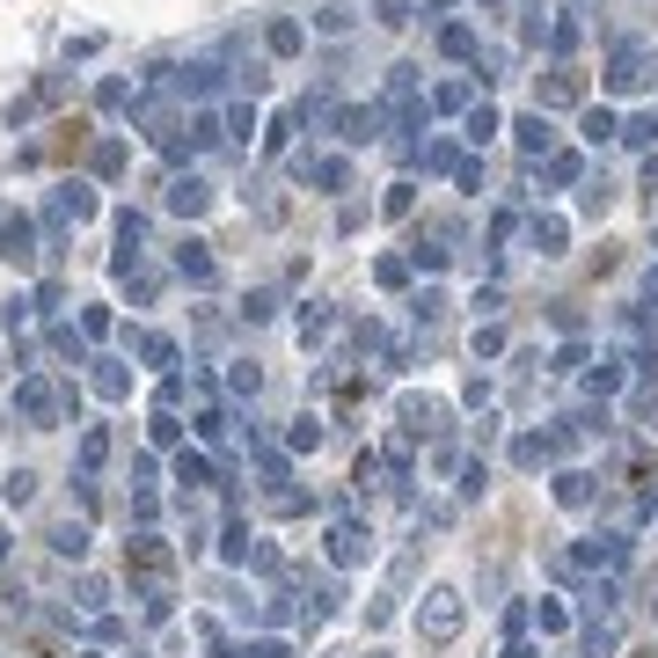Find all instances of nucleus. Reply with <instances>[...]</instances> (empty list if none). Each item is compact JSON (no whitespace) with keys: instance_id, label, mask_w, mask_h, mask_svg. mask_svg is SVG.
<instances>
[{"instance_id":"f257e3e1","label":"nucleus","mask_w":658,"mask_h":658,"mask_svg":"<svg viewBox=\"0 0 658 658\" xmlns=\"http://www.w3.org/2000/svg\"><path fill=\"white\" fill-rule=\"evenodd\" d=\"M461 622H468V600L453 586L425 592V607H417V637H425V644H453V637H461Z\"/></svg>"},{"instance_id":"f03ea898","label":"nucleus","mask_w":658,"mask_h":658,"mask_svg":"<svg viewBox=\"0 0 658 658\" xmlns=\"http://www.w3.org/2000/svg\"><path fill=\"white\" fill-rule=\"evenodd\" d=\"M73 402H67V388H52L44 373H30V381H16V417L30 425V432H52L59 417H67Z\"/></svg>"},{"instance_id":"7ed1b4c3","label":"nucleus","mask_w":658,"mask_h":658,"mask_svg":"<svg viewBox=\"0 0 658 658\" xmlns=\"http://www.w3.org/2000/svg\"><path fill=\"white\" fill-rule=\"evenodd\" d=\"M169 564H176V556L161 549V535H132V541H124V571H132L139 586H169Z\"/></svg>"},{"instance_id":"20e7f679","label":"nucleus","mask_w":658,"mask_h":658,"mask_svg":"<svg viewBox=\"0 0 658 658\" xmlns=\"http://www.w3.org/2000/svg\"><path fill=\"white\" fill-rule=\"evenodd\" d=\"M0 257L16 263V271H22V263L37 257V227H30V212H16V206H0Z\"/></svg>"},{"instance_id":"39448f33","label":"nucleus","mask_w":658,"mask_h":658,"mask_svg":"<svg viewBox=\"0 0 658 658\" xmlns=\"http://www.w3.org/2000/svg\"><path fill=\"white\" fill-rule=\"evenodd\" d=\"M366 556H373V535H366L359 520H337V527H329V564H345V571H351V564H366Z\"/></svg>"},{"instance_id":"423d86ee","label":"nucleus","mask_w":658,"mask_h":658,"mask_svg":"<svg viewBox=\"0 0 658 658\" xmlns=\"http://www.w3.org/2000/svg\"><path fill=\"white\" fill-rule=\"evenodd\" d=\"M176 278H191V286H220V257L191 235V242H176Z\"/></svg>"},{"instance_id":"0eeeda50","label":"nucleus","mask_w":658,"mask_h":658,"mask_svg":"<svg viewBox=\"0 0 658 658\" xmlns=\"http://www.w3.org/2000/svg\"><path fill=\"white\" fill-rule=\"evenodd\" d=\"M578 564H586V571H607V578H615V571L629 564V535H592L586 549H578Z\"/></svg>"},{"instance_id":"6e6552de","label":"nucleus","mask_w":658,"mask_h":658,"mask_svg":"<svg viewBox=\"0 0 658 658\" xmlns=\"http://www.w3.org/2000/svg\"><path fill=\"white\" fill-rule=\"evenodd\" d=\"M644 73H651V52H644V44H622V52H615V67H607V88H615V96H629V88H644Z\"/></svg>"},{"instance_id":"1a4fd4ad","label":"nucleus","mask_w":658,"mask_h":658,"mask_svg":"<svg viewBox=\"0 0 658 658\" xmlns=\"http://www.w3.org/2000/svg\"><path fill=\"white\" fill-rule=\"evenodd\" d=\"M52 220H73V227H81V220H96V191L67 176V183L52 191Z\"/></svg>"},{"instance_id":"9d476101","label":"nucleus","mask_w":658,"mask_h":658,"mask_svg":"<svg viewBox=\"0 0 658 658\" xmlns=\"http://www.w3.org/2000/svg\"><path fill=\"white\" fill-rule=\"evenodd\" d=\"M206 206H212V183H206V176H176V183H169V212H183V220H198Z\"/></svg>"},{"instance_id":"9b49d317","label":"nucleus","mask_w":658,"mask_h":658,"mask_svg":"<svg viewBox=\"0 0 658 658\" xmlns=\"http://www.w3.org/2000/svg\"><path fill=\"white\" fill-rule=\"evenodd\" d=\"M118 278L132 286V300H139V308H147V300L161 293V271H154V263H139V257H118Z\"/></svg>"},{"instance_id":"f8f14e48","label":"nucleus","mask_w":658,"mask_h":658,"mask_svg":"<svg viewBox=\"0 0 658 658\" xmlns=\"http://www.w3.org/2000/svg\"><path fill=\"white\" fill-rule=\"evenodd\" d=\"M622 373H629V366H622V351H607L600 366H586V388L607 402V396H622Z\"/></svg>"},{"instance_id":"ddd939ff","label":"nucleus","mask_w":658,"mask_h":658,"mask_svg":"<svg viewBox=\"0 0 658 658\" xmlns=\"http://www.w3.org/2000/svg\"><path fill=\"white\" fill-rule=\"evenodd\" d=\"M402 425H410V432H439V425H447V402H432V396H402Z\"/></svg>"},{"instance_id":"4468645a","label":"nucleus","mask_w":658,"mask_h":658,"mask_svg":"<svg viewBox=\"0 0 658 658\" xmlns=\"http://www.w3.org/2000/svg\"><path fill=\"white\" fill-rule=\"evenodd\" d=\"M512 461H520V468L556 461V439H549V432H520V439H512Z\"/></svg>"},{"instance_id":"2eb2a0df","label":"nucleus","mask_w":658,"mask_h":658,"mask_svg":"<svg viewBox=\"0 0 658 658\" xmlns=\"http://www.w3.org/2000/svg\"><path fill=\"white\" fill-rule=\"evenodd\" d=\"M88 366H96V373H88V381H96V396H110V402H118L124 388H132V373H124L118 359H88Z\"/></svg>"},{"instance_id":"dca6fc26","label":"nucleus","mask_w":658,"mask_h":658,"mask_svg":"<svg viewBox=\"0 0 658 658\" xmlns=\"http://www.w3.org/2000/svg\"><path fill=\"white\" fill-rule=\"evenodd\" d=\"M44 541H52V556H73V564L88 556V527H81V520H59V527H52Z\"/></svg>"},{"instance_id":"f3484780","label":"nucleus","mask_w":658,"mask_h":658,"mask_svg":"<svg viewBox=\"0 0 658 658\" xmlns=\"http://www.w3.org/2000/svg\"><path fill=\"white\" fill-rule=\"evenodd\" d=\"M556 505H571V512H578V505H592V476H586V468H564V476H556Z\"/></svg>"},{"instance_id":"a211bd4d","label":"nucleus","mask_w":658,"mask_h":658,"mask_svg":"<svg viewBox=\"0 0 658 658\" xmlns=\"http://www.w3.org/2000/svg\"><path fill=\"white\" fill-rule=\"evenodd\" d=\"M286 447H293V453H315V447H322V417H308V410H300L293 425H286Z\"/></svg>"},{"instance_id":"6ab92c4d","label":"nucleus","mask_w":658,"mask_h":658,"mask_svg":"<svg viewBox=\"0 0 658 658\" xmlns=\"http://www.w3.org/2000/svg\"><path fill=\"white\" fill-rule=\"evenodd\" d=\"M139 242H147V212L124 206V212H118V257H139Z\"/></svg>"},{"instance_id":"aec40b11","label":"nucleus","mask_w":658,"mask_h":658,"mask_svg":"<svg viewBox=\"0 0 658 658\" xmlns=\"http://www.w3.org/2000/svg\"><path fill=\"white\" fill-rule=\"evenodd\" d=\"M176 483L206 490V483H212V461H206V453H191V447H183V453H176Z\"/></svg>"},{"instance_id":"412c9836","label":"nucleus","mask_w":658,"mask_h":658,"mask_svg":"<svg viewBox=\"0 0 658 658\" xmlns=\"http://www.w3.org/2000/svg\"><path fill=\"white\" fill-rule=\"evenodd\" d=\"M300 176H315V183H329V191H345V183H351V169H345L337 154H322V161H300Z\"/></svg>"},{"instance_id":"4be33fe9","label":"nucleus","mask_w":658,"mask_h":658,"mask_svg":"<svg viewBox=\"0 0 658 658\" xmlns=\"http://www.w3.org/2000/svg\"><path fill=\"white\" fill-rule=\"evenodd\" d=\"M139 359L154 366V373H176V345H169V337H154V329L139 337Z\"/></svg>"},{"instance_id":"5701e85b","label":"nucleus","mask_w":658,"mask_h":658,"mask_svg":"<svg viewBox=\"0 0 658 658\" xmlns=\"http://www.w3.org/2000/svg\"><path fill=\"white\" fill-rule=\"evenodd\" d=\"M212 139H220V118H212V110H198V118L183 124V147H191V154H206Z\"/></svg>"},{"instance_id":"b1692460","label":"nucleus","mask_w":658,"mask_h":658,"mask_svg":"<svg viewBox=\"0 0 658 658\" xmlns=\"http://www.w3.org/2000/svg\"><path fill=\"white\" fill-rule=\"evenodd\" d=\"M512 132H520V154H549V118H541V110H535V118H520Z\"/></svg>"},{"instance_id":"393cba45","label":"nucleus","mask_w":658,"mask_h":658,"mask_svg":"<svg viewBox=\"0 0 658 658\" xmlns=\"http://www.w3.org/2000/svg\"><path fill=\"white\" fill-rule=\"evenodd\" d=\"M227 388H235V396H257V388H263V366L257 359H235V366H227Z\"/></svg>"},{"instance_id":"a878e982","label":"nucleus","mask_w":658,"mask_h":658,"mask_svg":"<svg viewBox=\"0 0 658 658\" xmlns=\"http://www.w3.org/2000/svg\"><path fill=\"white\" fill-rule=\"evenodd\" d=\"M439 52H447V59H468V52H476V30H468V22H447V30H439Z\"/></svg>"},{"instance_id":"bb28decb","label":"nucleus","mask_w":658,"mask_h":658,"mask_svg":"<svg viewBox=\"0 0 658 658\" xmlns=\"http://www.w3.org/2000/svg\"><path fill=\"white\" fill-rule=\"evenodd\" d=\"M337 607H345V592H337V586H315V592H308V629H315V622H329Z\"/></svg>"},{"instance_id":"cd10ccee","label":"nucleus","mask_w":658,"mask_h":658,"mask_svg":"<svg viewBox=\"0 0 658 658\" xmlns=\"http://www.w3.org/2000/svg\"><path fill=\"white\" fill-rule=\"evenodd\" d=\"M110 461V432H103V425H88V432H81V468H103Z\"/></svg>"},{"instance_id":"c85d7f7f","label":"nucleus","mask_w":658,"mask_h":658,"mask_svg":"<svg viewBox=\"0 0 658 658\" xmlns=\"http://www.w3.org/2000/svg\"><path fill=\"white\" fill-rule=\"evenodd\" d=\"M249 549H257V541H249V527H242V520H235V527L220 535V556H227V564H249Z\"/></svg>"},{"instance_id":"c756f323","label":"nucleus","mask_w":658,"mask_h":658,"mask_svg":"<svg viewBox=\"0 0 658 658\" xmlns=\"http://www.w3.org/2000/svg\"><path fill=\"white\" fill-rule=\"evenodd\" d=\"M337 124H345V139H373L381 110H337Z\"/></svg>"},{"instance_id":"7c9ffc66","label":"nucleus","mask_w":658,"mask_h":658,"mask_svg":"<svg viewBox=\"0 0 658 658\" xmlns=\"http://www.w3.org/2000/svg\"><path fill=\"white\" fill-rule=\"evenodd\" d=\"M535 249H541V257H564V220H556V212H549V220H535Z\"/></svg>"},{"instance_id":"2f4dec72","label":"nucleus","mask_w":658,"mask_h":658,"mask_svg":"<svg viewBox=\"0 0 658 658\" xmlns=\"http://www.w3.org/2000/svg\"><path fill=\"white\" fill-rule=\"evenodd\" d=\"M453 490H461V498H483L490 490V461H461V483Z\"/></svg>"},{"instance_id":"473e14b6","label":"nucleus","mask_w":658,"mask_h":658,"mask_svg":"<svg viewBox=\"0 0 658 658\" xmlns=\"http://www.w3.org/2000/svg\"><path fill=\"white\" fill-rule=\"evenodd\" d=\"M315 30H322V37H345L351 30V8H345V0H329L322 16H315Z\"/></svg>"},{"instance_id":"72a5a7b5","label":"nucleus","mask_w":658,"mask_h":658,"mask_svg":"<svg viewBox=\"0 0 658 658\" xmlns=\"http://www.w3.org/2000/svg\"><path fill=\"white\" fill-rule=\"evenodd\" d=\"M0 490H8V505H30V498H37V468H16Z\"/></svg>"},{"instance_id":"f704fd0d","label":"nucleus","mask_w":658,"mask_h":658,"mask_svg":"<svg viewBox=\"0 0 658 658\" xmlns=\"http://www.w3.org/2000/svg\"><path fill=\"white\" fill-rule=\"evenodd\" d=\"M615 644H622V629H615V622H592V629H586V651H592V658H607Z\"/></svg>"},{"instance_id":"c9c22d12","label":"nucleus","mask_w":658,"mask_h":658,"mask_svg":"<svg viewBox=\"0 0 658 658\" xmlns=\"http://www.w3.org/2000/svg\"><path fill=\"white\" fill-rule=\"evenodd\" d=\"M490 132H498V110H490V103H476V110H468V139H476V147H483Z\"/></svg>"},{"instance_id":"e433bc0d","label":"nucleus","mask_w":658,"mask_h":658,"mask_svg":"<svg viewBox=\"0 0 658 658\" xmlns=\"http://www.w3.org/2000/svg\"><path fill=\"white\" fill-rule=\"evenodd\" d=\"M198 439H206V447H220V439H227V410H198Z\"/></svg>"},{"instance_id":"4c0bfd02","label":"nucleus","mask_w":658,"mask_h":658,"mask_svg":"<svg viewBox=\"0 0 658 658\" xmlns=\"http://www.w3.org/2000/svg\"><path fill=\"white\" fill-rule=\"evenodd\" d=\"M498 351H505V329L483 322V329H476V359H498Z\"/></svg>"},{"instance_id":"58836bf2","label":"nucleus","mask_w":658,"mask_h":658,"mask_svg":"<svg viewBox=\"0 0 658 658\" xmlns=\"http://www.w3.org/2000/svg\"><path fill=\"white\" fill-rule=\"evenodd\" d=\"M578 132H586V139H592V147H600V139H607V132H615V110H586V124H578Z\"/></svg>"},{"instance_id":"ea45409f","label":"nucleus","mask_w":658,"mask_h":658,"mask_svg":"<svg viewBox=\"0 0 658 658\" xmlns=\"http://www.w3.org/2000/svg\"><path fill=\"white\" fill-rule=\"evenodd\" d=\"M578 169H586L578 154H549V183H578Z\"/></svg>"},{"instance_id":"a19ab883","label":"nucleus","mask_w":658,"mask_h":658,"mask_svg":"<svg viewBox=\"0 0 658 658\" xmlns=\"http://www.w3.org/2000/svg\"><path fill=\"white\" fill-rule=\"evenodd\" d=\"M271 52H300V22H271Z\"/></svg>"},{"instance_id":"79ce46f5","label":"nucleus","mask_w":658,"mask_h":658,"mask_svg":"<svg viewBox=\"0 0 658 658\" xmlns=\"http://www.w3.org/2000/svg\"><path fill=\"white\" fill-rule=\"evenodd\" d=\"M249 132H257V118H249V110L235 103V110H227V139H242V147H249Z\"/></svg>"},{"instance_id":"37998d69","label":"nucleus","mask_w":658,"mask_h":658,"mask_svg":"<svg viewBox=\"0 0 658 658\" xmlns=\"http://www.w3.org/2000/svg\"><path fill=\"white\" fill-rule=\"evenodd\" d=\"M154 476H161V461H154V453H139V461H132V483H139V490H154Z\"/></svg>"},{"instance_id":"c03bdc74","label":"nucleus","mask_w":658,"mask_h":658,"mask_svg":"<svg viewBox=\"0 0 658 658\" xmlns=\"http://www.w3.org/2000/svg\"><path fill=\"white\" fill-rule=\"evenodd\" d=\"M556 629H571V615H564L556 600H541V637H556Z\"/></svg>"},{"instance_id":"a18cd8bd","label":"nucleus","mask_w":658,"mask_h":658,"mask_svg":"<svg viewBox=\"0 0 658 658\" xmlns=\"http://www.w3.org/2000/svg\"><path fill=\"white\" fill-rule=\"evenodd\" d=\"M447 315V293H417V322H439Z\"/></svg>"},{"instance_id":"49530a36","label":"nucleus","mask_w":658,"mask_h":658,"mask_svg":"<svg viewBox=\"0 0 658 658\" xmlns=\"http://www.w3.org/2000/svg\"><path fill=\"white\" fill-rule=\"evenodd\" d=\"M81 345H88L81 329H52V351H67V359H81Z\"/></svg>"},{"instance_id":"de8ad7c7","label":"nucleus","mask_w":658,"mask_h":658,"mask_svg":"<svg viewBox=\"0 0 658 658\" xmlns=\"http://www.w3.org/2000/svg\"><path fill=\"white\" fill-rule=\"evenodd\" d=\"M176 439H183V425H176V417L161 410V417H154V447H176Z\"/></svg>"},{"instance_id":"09e8293b","label":"nucleus","mask_w":658,"mask_h":658,"mask_svg":"<svg viewBox=\"0 0 658 658\" xmlns=\"http://www.w3.org/2000/svg\"><path fill=\"white\" fill-rule=\"evenodd\" d=\"M81 337H110V308H88L81 315Z\"/></svg>"},{"instance_id":"8fccbe9b","label":"nucleus","mask_w":658,"mask_h":658,"mask_svg":"<svg viewBox=\"0 0 658 658\" xmlns=\"http://www.w3.org/2000/svg\"><path fill=\"white\" fill-rule=\"evenodd\" d=\"M73 592H81V607H103V600H110V586H103V578H81Z\"/></svg>"},{"instance_id":"3c124183","label":"nucleus","mask_w":658,"mask_h":658,"mask_svg":"<svg viewBox=\"0 0 658 658\" xmlns=\"http://www.w3.org/2000/svg\"><path fill=\"white\" fill-rule=\"evenodd\" d=\"M249 658H293V644H278V637H257V644H249Z\"/></svg>"},{"instance_id":"603ef678","label":"nucleus","mask_w":658,"mask_h":658,"mask_svg":"<svg viewBox=\"0 0 658 658\" xmlns=\"http://www.w3.org/2000/svg\"><path fill=\"white\" fill-rule=\"evenodd\" d=\"M644 191H658V154H651V161H644Z\"/></svg>"},{"instance_id":"864d4df0","label":"nucleus","mask_w":658,"mask_h":658,"mask_svg":"<svg viewBox=\"0 0 658 658\" xmlns=\"http://www.w3.org/2000/svg\"><path fill=\"white\" fill-rule=\"evenodd\" d=\"M505 658H541V651H535V644H512V651H505Z\"/></svg>"},{"instance_id":"5fc2aeb1","label":"nucleus","mask_w":658,"mask_h":658,"mask_svg":"<svg viewBox=\"0 0 658 658\" xmlns=\"http://www.w3.org/2000/svg\"><path fill=\"white\" fill-rule=\"evenodd\" d=\"M651 432H658V402H651Z\"/></svg>"},{"instance_id":"6e6d98bb","label":"nucleus","mask_w":658,"mask_h":658,"mask_svg":"<svg viewBox=\"0 0 658 658\" xmlns=\"http://www.w3.org/2000/svg\"><path fill=\"white\" fill-rule=\"evenodd\" d=\"M0 556H8V535H0Z\"/></svg>"},{"instance_id":"4d7b16f0","label":"nucleus","mask_w":658,"mask_h":658,"mask_svg":"<svg viewBox=\"0 0 658 658\" xmlns=\"http://www.w3.org/2000/svg\"><path fill=\"white\" fill-rule=\"evenodd\" d=\"M373 658H381V651H373Z\"/></svg>"}]
</instances>
